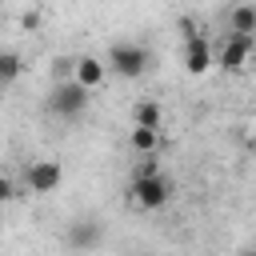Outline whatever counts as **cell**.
Returning <instances> with one entry per match:
<instances>
[{
    "label": "cell",
    "instance_id": "1",
    "mask_svg": "<svg viewBox=\"0 0 256 256\" xmlns=\"http://www.w3.org/2000/svg\"><path fill=\"white\" fill-rule=\"evenodd\" d=\"M168 196H172L168 176H160V168H156L152 160H144L140 172L128 180V200H132L136 208H144V212H156V208L168 204Z\"/></svg>",
    "mask_w": 256,
    "mask_h": 256
},
{
    "label": "cell",
    "instance_id": "2",
    "mask_svg": "<svg viewBox=\"0 0 256 256\" xmlns=\"http://www.w3.org/2000/svg\"><path fill=\"white\" fill-rule=\"evenodd\" d=\"M92 88H84L76 76L72 80H56V88H52V96H48V112L52 116H60V120H76L84 108H88V96Z\"/></svg>",
    "mask_w": 256,
    "mask_h": 256
},
{
    "label": "cell",
    "instance_id": "3",
    "mask_svg": "<svg viewBox=\"0 0 256 256\" xmlns=\"http://www.w3.org/2000/svg\"><path fill=\"white\" fill-rule=\"evenodd\" d=\"M104 60H108V72H116V76H124V80H136V76L148 72L152 52H148L144 44H112Z\"/></svg>",
    "mask_w": 256,
    "mask_h": 256
},
{
    "label": "cell",
    "instance_id": "4",
    "mask_svg": "<svg viewBox=\"0 0 256 256\" xmlns=\"http://www.w3.org/2000/svg\"><path fill=\"white\" fill-rule=\"evenodd\" d=\"M252 52H256V36H248V32H228V36L220 40V48H216V64H220L224 72H244Z\"/></svg>",
    "mask_w": 256,
    "mask_h": 256
},
{
    "label": "cell",
    "instance_id": "5",
    "mask_svg": "<svg viewBox=\"0 0 256 256\" xmlns=\"http://www.w3.org/2000/svg\"><path fill=\"white\" fill-rule=\"evenodd\" d=\"M60 180H64L60 160H32V164H28V172H24V184H28L36 196L56 192V188H60Z\"/></svg>",
    "mask_w": 256,
    "mask_h": 256
},
{
    "label": "cell",
    "instance_id": "6",
    "mask_svg": "<svg viewBox=\"0 0 256 256\" xmlns=\"http://www.w3.org/2000/svg\"><path fill=\"white\" fill-rule=\"evenodd\" d=\"M212 64H216V52H212V44H208L200 32L184 36V68H188L192 76H204Z\"/></svg>",
    "mask_w": 256,
    "mask_h": 256
},
{
    "label": "cell",
    "instance_id": "7",
    "mask_svg": "<svg viewBox=\"0 0 256 256\" xmlns=\"http://www.w3.org/2000/svg\"><path fill=\"white\" fill-rule=\"evenodd\" d=\"M104 76H108V60H96V56H80L76 60V80L84 88H100Z\"/></svg>",
    "mask_w": 256,
    "mask_h": 256
},
{
    "label": "cell",
    "instance_id": "8",
    "mask_svg": "<svg viewBox=\"0 0 256 256\" xmlns=\"http://www.w3.org/2000/svg\"><path fill=\"white\" fill-rule=\"evenodd\" d=\"M100 240H104V228H100L96 220H80V224L68 228V244H72V248H96Z\"/></svg>",
    "mask_w": 256,
    "mask_h": 256
},
{
    "label": "cell",
    "instance_id": "9",
    "mask_svg": "<svg viewBox=\"0 0 256 256\" xmlns=\"http://www.w3.org/2000/svg\"><path fill=\"white\" fill-rule=\"evenodd\" d=\"M228 32H248L256 36V4H236L228 12Z\"/></svg>",
    "mask_w": 256,
    "mask_h": 256
},
{
    "label": "cell",
    "instance_id": "10",
    "mask_svg": "<svg viewBox=\"0 0 256 256\" xmlns=\"http://www.w3.org/2000/svg\"><path fill=\"white\" fill-rule=\"evenodd\" d=\"M128 144H132L136 152H144V156H148V152H156V148H160V128H144V124H136V128H132V136H128Z\"/></svg>",
    "mask_w": 256,
    "mask_h": 256
},
{
    "label": "cell",
    "instance_id": "11",
    "mask_svg": "<svg viewBox=\"0 0 256 256\" xmlns=\"http://www.w3.org/2000/svg\"><path fill=\"white\" fill-rule=\"evenodd\" d=\"M20 68H24V64H20V56H16V52H0V92L20 76Z\"/></svg>",
    "mask_w": 256,
    "mask_h": 256
},
{
    "label": "cell",
    "instance_id": "12",
    "mask_svg": "<svg viewBox=\"0 0 256 256\" xmlns=\"http://www.w3.org/2000/svg\"><path fill=\"white\" fill-rule=\"evenodd\" d=\"M132 120H136V124H144V128H160V104H156V100H144V104H136Z\"/></svg>",
    "mask_w": 256,
    "mask_h": 256
},
{
    "label": "cell",
    "instance_id": "13",
    "mask_svg": "<svg viewBox=\"0 0 256 256\" xmlns=\"http://www.w3.org/2000/svg\"><path fill=\"white\" fill-rule=\"evenodd\" d=\"M12 196H16V184H12L8 176H0V204H8Z\"/></svg>",
    "mask_w": 256,
    "mask_h": 256
},
{
    "label": "cell",
    "instance_id": "14",
    "mask_svg": "<svg viewBox=\"0 0 256 256\" xmlns=\"http://www.w3.org/2000/svg\"><path fill=\"white\" fill-rule=\"evenodd\" d=\"M20 24H24V28H40V12H24Z\"/></svg>",
    "mask_w": 256,
    "mask_h": 256
}]
</instances>
